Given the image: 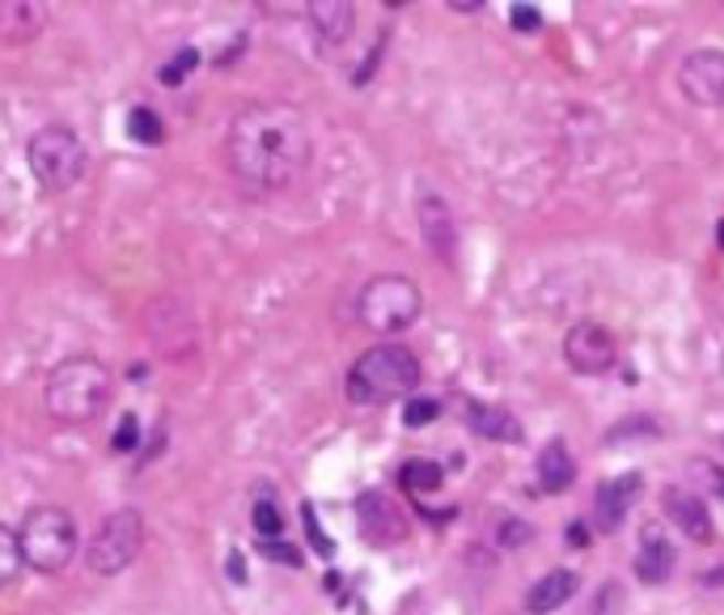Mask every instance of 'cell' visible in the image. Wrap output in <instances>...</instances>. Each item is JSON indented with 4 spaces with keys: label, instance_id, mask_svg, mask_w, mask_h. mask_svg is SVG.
<instances>
[{
    "label": "cell",
    "instance_id": "obj_32",
    "mask_svg": "<svg viewBox=\"0 0 724 615\" xmlns=\"http://www.w3.org/2000/svg\"><path fill=\"white\" fill-rule=\"evenodd\" d=\"M585 539H590V531H585V527L576 522V527H572V543H585Z\"/></svg>",
    "mask_w": 724,
    "mask_h": 615
},
{
    "label": "cell",
    "instance_id": "obj_18",
    "mask_svg": "<svg viewBox=\"0 0 724 615\" xmlns=\"http://www.w3.org/2000/svg\"><path fill=\"white\" fill-rule=\"evenodd\" d=\"M636 573H640V582L648 586H661L666 578L673 573V548L666 535L657 531H644V543L640 552H636Z\"/></svg>",
    "mask_w": 724,
    "mask_h": 615
},
{
    "label": "cell",
    "instance_id": "obj_31",
    "mask_svg": "<svg viewBox=\"0 0 724 615\" xmlns=\"http://www.w3.org/2000/svg\"><path fill=\"white\" fill-rule=\"evenodd\" d=\"M454 9L457 13H475V9H483L479 0H454Z\"/></svg>",
    "mask_w": 724,
    "mask_h": 615
},
{
    "label": "cell",
    "instance_id": "obj_33",
    "mask_svg": "<svg viewBox=\"0 0 724 615\" xmlns=\"http://www.w3.org/2000/svg\"><path fill=\"white\" fill-rule=\"evenodd\" d=\"M716 238H721V247H724V222H721V229H716Z\"/></svg>",
    "mask_w": 724,
    "mask_h": 615
},
{
    "label": "cell",
    "instance_id": "obj_1",
    "mask_svg": "<svg viewBox=\"0 0 724 615\" xmlns=\"http://www.w3.org/2000/svg\"><path fill=\"white\" fill-rule=\"evenodd\" d=\"M314 140L296 107L255 102L229 123V166L255 192H284L310 166Z\"/></svg>",
    "mask_w": 724,
    "mask_h": 615
},
{
    "label": "cell",
    "instance_id": "obj_11",
    "mask_svg": "<svg viewBox=\"0 0 724 615\" xmlns=\"http://www.w3.org/2000/svg\"><path fill=\"white\" fill-rule=\"evenodd\" d=\"M356 527L374 548H395L407 539V518L386 493H360L356 497Z\"/></svg>",
    "mask_w": 724,
    "mask_h": 615
},
{
    "label": "cell",
    "instance_id": "obj_14",
    "mask_svg": "<svg viewBox=\"0 0 724 615\" xmlns=\"http://www.w3.org/2000/svg\"><path fill=\"white\" fill-rule=\"evenodd\" d=\"M47 22V9L34 0H0V43L22 47Z\"/></svg>",
    "mask_w": 724,
    "mask_h": 615
},
{
    "label": "cell",
    "instance_id": "obj_17",
    "mask_svg": "<svg viewBox=\"0 0 724 615\" xmlns=\"http://www.w3.org/2000/svg\"><path fill=\"white\" fill-rule=\"evenodd\" d=\"M310 22H314L322 43H344L352 26H356V9L348 0H314L310 4Z\"/></svg>",
    "mask_w": 724,
    "mask_h": 615
},
{
    "label": "cell",
    "instance_id": "obj_4",
    "mask_svg": "<svg viewBox=\"0 0 724 615\" xmlns=\"http://www.w3.org/2000/svg\"><path fill=\"white\" fill-rule=\"evenodd\" d=\"M18 539H22L26 564L39 569V573H64L73 564V557H77V522L60 505L30 509L22 518V527H18Z\"/></svg>",
    "mask_w": 724,
    "mask_h": 615
},
{
    "label": "cell",
    "instance_id": "obj_24",
    "mask_svg": "<svg viewBox=\"0 0 724 615\" xmlns=\"http://www.w3.org/2000/svg\"><path fill=\"white\" fill-rule=\"evenodd\" d=\"M195 64H199V52H195V47H183L174 64H161V85H179L183 82V73H191Z\"/></svg>",
    "mask_w": 724,
    "mask_h": 615
},
{
    "label": "cell",
    "instance_id": "obj_26",
    "mask_svg": "<svg viewBox=\"0 0 724 615\" xmlns=\"http://www.w3.org/2000/svg\"><path fill=\"white\" fill-rule=\"evenodd\" d=\"M509 22H512V30H538L542 26V18H538L534 4H512Z\"/></svg>",
    "mask_w": 724,
    "mask_h": 615
},
{
    "label": "cell",
    "instance_id": "obj_27",
    "mask_svg": "<svg viewBox=\"0 0 724 615\" xmlns=\"http://www.w3.org/2000/svg\"><path fill=\"white\" fill-rule=\"evenodd\" d=\"M115 454H128V450L136 446V417H123L119 420V433H115Z\"/></svg>",
    "mask_w": 724,
    "mask_h": 615
},
{
    "label": "cell",
    "instance_id": "obj_25",
    "mask_svg": "<svg viewBox=\"0 0 724 615\" xmlns=\"http://www.w3.org/2000/svg\"><path fill=\"white\" fill-rule=\"evenodd\" d=\"M436 399H411L407 403V412H402V420H407V429H420V424H432L436 420Z\"/></svg>",
    "mask_w": 724,
    "mask_h": 615
},
{
    "label": "cell",
    "instance_id": "obj_15",
    "mask_svg": "<svg viewBox=\"0 0 724 615\" xmlns=\"http://www.w3.org/2000/svg\"><path fill=\"white\" fill-rule=\"evenodd\" d=\"M572 594H576V573L572 569H551V573H542L534 586L526 590V612L530 615L560 612Z\"/></svg>",
    "mask_w": 724,
    "mask_h": 615
},
{
    "label": "cell",
    "instance_id": "obj_20",
    "mask_svg": "<svg viewBox=\"0 0 724 615\" xmlns=\"http://www.w3.org/2000/svg\"><path fill=\"white\" fill-rule=\"evenodd\" d=\"M399 484L407 493H436V488L445 484V472H441L432 458H411V463H402Z\"/></svg>",
    "mask_w": 724,
    "mask_h": 615
},
{
    "label": "cell",
    "instance_id": "obj_5",
    "mask_svg": "<svg viewBox=\"0 0 724 615\" xmlns=\"http://www.w3.org/2000/svg\"><path fill=\"white\" fill-rule=\"evenodd\" d=\"M424 314V298L407 277H374L356 293V319L377 336H399Z\"/></svg>",
    "mask_w": 724,
    "mask_h": 615
},
{
    "label": "cell",
    "instance_id": "obj_29",
    "mask_svg": "<svg viewBox=\"0 0 724 615\" xmlns=\"http://www.w3.org/2000/svg\"><path fill=\"white\" fill-rule=\"evenodd\" d=\"M263 552H268L271 560H284V564H301V557H296L293 548H289V543H275V539L263 543Z\"/></svg>",
    "mask_w": 724,
    "mask_h": 615
},
{
    "label": "cell",
    "instance_id": "obj_9",
    "mask_svg": "<svg viewBox=\"0 0 724 615\" xmlns=\"http://www.w3.org/2000/svg\"><path fill=\"white\" fill-rule=\"evenodd\" d=\"M415 222H420V234H424L429 251L436 255L441 263H454L457 225H454V208L445 204L441 192H432V187H420V192H415Z\"/></svg>",
    "mask_w": 724,
    "mask_h": 615
},
{
    "label": "cell",
    "instance_id": "obj_21",
    "mask_svg": "<svg viewBox=\"0 0 724 615\" xmlns=\"http://www.w3.org/2000/svg\"><path fill=\"white\" fill-rule=\"evenodd\" d=\"M26 569V557H22V539L13 527L0 522V586H9L18 573Z\"/></svg>",
    "mask_w": 724,
    "mask_h": 615
},
{
    "label": "cell",
    "instance_id": "obj_30",
    "mask_svg": "<svg viewBox=\"0 0 724 615\" xmlns=\"http://www.w3.org/2000/svg\"><path fill=\"white\" fill-rule=\"evenodd\" d=\"M517 539H530V527H517V522H509V527H505V543H517Z\"/></svg>",
    "mask_w": 724,
    "mask_h": 615
},
{
    "label": "cell",
    "instance_id": "obj_8",
    "mask_svg": "<svg viewBox=\"0 0 724 615\" xmlns=\"http://www.w3.org/2000/svg\"><path fill=\"white\" fill-rule=\"evenodd\" d=\"M618 357L615 336L602 327V323H576L568 336H563V362L572 365L576 374H606Z\"/></svg>",
    "mask_w": 724,
    "mask_h": 615
},
{
    "label": "cell",
    "instance_id": "obj_6",
    "mask_svg": "<svg viewBox=\"0 0 724 615\" xmlns=\"http://www.w3.org/2000/svg\"><path fill=\"white\" fill-rule=\"evenodd\" d=\"M26 162L43 192H68L85 174V144L68 123H43L26 140Z\"/></svg>",
    "mask_w": 724,
    "mask_h": 615
},
{
    "label": "cell",
    "instance_id": "obj_2",
    "mask_svg": "<svg viewBox=\"0 0 724 615\" xmlns=\"http://www.w3.org/2000/svg\"><path fill=\"white\" fill-rule=\"evenodd\" d=\"M110 395H115V374L98 357H68L43 382V403L60 424H89L94 417H102Z\"/></svg>",
    "mask_w": 724,
    "mask_h": 615
},
{
    "label": "cell",
    "instance_id": "obj_12",
    "mask_svg": "<svg viewBox=\"0 0 724 615\" xmlns=\"http://www.w3.org/2000/svg\"><path fill=\"white\" fill-rule=\"evenodd\" d=\"M636 501H640V476H636V472L597 484V497H593V527L602 535H615Z\"/></svg>",
    "mask_w": 724,
    "mask_h": 615
},
{
    "label": "cell",
    "instance_id": "obj_7",
    "mask_svg": "<svg viewBox=\"0 0 724 615\" xmlns=\"http://www.w3.org/2000/svg\"><path fill=\"white\" fill-rule=\"evenodd\" d=\"M140 548H144V518L136 509H115L107 522L94 531L85 560H89V569L98 578H115V573H123L140 557Z\"/></svg>",
    "mask_w": 724,
    "mask_h": 615
},
{
    "label": "cell",
    "instance_id": "obj_10",
    "mask_svg": "<svg viewBox=\"0 0 724 615\" xmlns=\"http://www.w3.org/2000/svg\"><path fill=\"white\" fill-rule=\"evenodd\" d=\"M678 85L695 107H724V52H691L678 68Z\"/></svg>",
    "mask_w": 724,
    "mask_h": 615
},
{
    "label": "cell",
    "instance_id": "obj_13",
    "mask_svg": "<svg viewBox=\"0 0 724 615\" xmlns=\"http://www.w3.org/2000/svg\"><path fill=\"white\" fill-rule=\"evenodd\" d=\"M666 518H670L678 531L687 535L691 543H707L716 527H712V514L703 497H695L691 488H666Z\"/></svg>",
    "mask_w": 724,
    "mask_h": 615
},
{
    "label": "cell",
    "instance_id": "obj_19",
    "mask_svg": "<svg viewBox=\"0 0 724 615\" xmlns=\"http://www.w3.org/2000/svg\"><path fill=\"white\" fill-rule=\"evenodd\" d=\"M538 479H542V488L547 493H563V488H572V479H576V463H572V454L563 442H547L542 454H538Z\"/></svg>",
    "mask_w": 724,
    "mask_h": 615
},
{
    "label": "cell",
    "instance_id": "obj_28",
    "mask_svg": "<svg viewBox=\"0 0 724 615\" xmlns=\"http://www.w3.org/2000/svg\"><path fill=\"white\" fill-rule=\"evenodd\" d=\"M305 527H310V539L318 543L322 557H331V539H326V535H322V527L314 522V509H310V505H305Z\"/></svg>",
    "mask_w": 724,
    "mask_h": 615
},
{
    "label": "cell",
    "instance_id": "obj_3",
    "mask_svg": "<svg viewBox=\"0 0 724 615\" xmlns=\"http://www.w3.org/2000/svg\"><path fill=\"white\" fill-rule=\"evenodd\" d=\"M420 387V362L402 344H377L348 369V399L360 408H381Z\"/></svg>",
    "mask_w": 724,
    "mask_h": 615
},
{
    "label": "cell",
    "instance_id": "obj_16",
    "mask_svg": "<svg viewBox=\"0 0 724 615\" xmlns=\"http://www.w3.org/2000/svg\"><path fill=\"white\" fill-rule=\"evenodd\" d=\"M466 424H471L479 438H487V442H521V424H517V417H509L505 408L479 403V399L466 403Z\"/></svg>",
    "mask_w": 724,
    "mask_h": 615
},
{
    "label": "cell",
    "instance_id": "obj_23",
    "mask_svg": "<svg viewBox=\"0 0 724 615\" xmlns=\"http://www.w3.org/2000/svg\"><path fill=\"white\" fill-rule=\"evenodd\" d=\"M255 531L263 535V539H275V535L284 531V518H280V509H275L271 501L255 505Z\"/></svg>",
    "mask_w": 724,
    "mask_h": 615
},
{
    "label": "cell",
    "instance_id": "obj_22",
    "mask_svg": "<svg viewBox=\"0 0 724 615\" xmlns=\"http://www.w3.org/2000/svg\"><path fill=\"white\" fill-rule=\"evenodd\" d=\"M128 137H132L136 144H144V149L161 144L165 128H161L158 111H153V107H132V115H128Z\"/></svg>",
    "mask_w": 724,
    "mask_h": 615
}]
</instances>
